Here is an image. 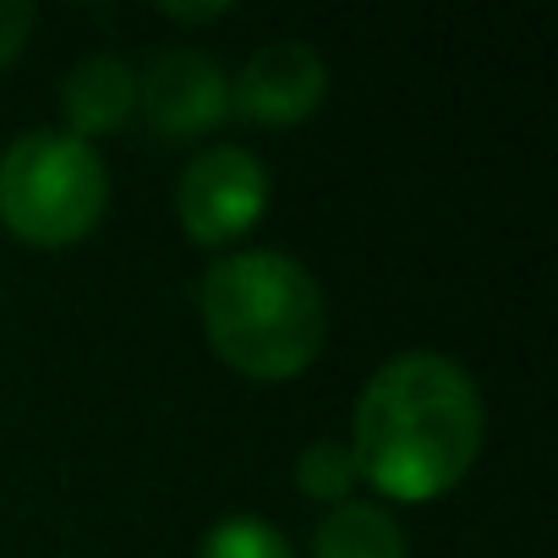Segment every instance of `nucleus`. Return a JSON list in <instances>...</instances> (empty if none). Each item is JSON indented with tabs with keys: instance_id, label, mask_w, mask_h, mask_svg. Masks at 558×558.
<instances>
[{
	"instance_id": "1",
	"label": "nucleus",
	"mask_w": 558,
	"mask_h": 558,
	"mask_svg": "<svg viewBox=\"0 0 558 558\" xmlns=\"http://www.w3.org/2000/svg\"><path fill=\"white\" fill-rule=\"evenodd\" d=\"M482 454V395L476 378L444 351H405L384 362L351 427L356 476L395 504H427L465 482Z\"/></svg>"
},
{
	"instance_id": "2",
	"label": "nucleus",
	"mask_w": 558,
	"mask_h": 558,
	"mask_svg": "<svg viewBox=\"0 0 558 558\" xmlns=\"http://www.w3.org/2000/svg\"><path fill=\"white\" fill-rule=\"evenodd\" d=\"M197 318L225 367L257 384L307 373L329 340V307L318 279L274 246L230 252L197 279Z\"/></svg>"
},
{
	"instance_id": "3",
	"label": "nucleus",
	"mask_w": 558,
	"mask_h": 558,
	"mask_svg": "<svg viewBox=\"0 0 558 558\" xmlns=\"http://www.w3.org/2000/svg\"><path fill=\"white\" fill-rule=\"evenodd\" d=\"M110 203V175L94 143L61 132V126H34L12 137L0 154V225L28 246H72L83 241Z\"/></svg>"
},
{
	"instance_id": "4",
	"label": "nucleus",
	"mask_w": 558,
	"mask_h": 558,
	"mask_svg": "<svg viewBox=\"0 0 558 558\" xmlns=\"http://www.w3.org/2000/svg\"><path fill=\"white\" fill-rule=\"evenodd\" d=\"M268 208V170L241 143L203 148L175 181V219L197 246L241 241Z\"/></svg>"
},
{
	"instance_id": "5",
	"label": "nucleus",
	"mask_w": 558,
	"mask_h": 558,
	"mask_svg": "<svg viewBox=\"0 0 558 558\" xmlns=\"http://www.w3.org/2000/svg\"><path fill=\"white\" fill-rule=\"evenodd\" d=\"M137 110L159 143H192L230 121V77L203 50H165L137 77Z\"/></svg>"
},
{
	"instance_id": "6",
	"label": "nucleus",
	"mask_w": 558,
	"mask_h": 558,
	"mask_svg": "<svg viewBox=\"0 0 558 558\" xmlns=\"http://www.w3.org/2000/svg\"><path fill=\"white\" fill-rule=\"evenodd\" d=\"M329 94V66L302 39H274L246 56V66L230 77V116L257 126H296L307 121Z\"/></svg>"
},
{
	"instance_id": "7",
	"label": "nucleus",
	"mask_w": 558,
	"mask_h": 558,
	"mask_svg": "<svg viewBox=\"0 0 558 558\" xmlns=\"http://www.w3.org/2000/svg\"><path fill=\"white\" fill-rule=\"evenodd\" d=\"M132 110H137V72L121 56H88L61 83V116H66L61 132H72L83 143L116 132Z\"/></svg>"
},
{
	"instance_id": "8",
	"label": "nucleus",
	"mask_w": 558,
	"mask_h": 558,
	"mask_svg": "<svg viewBox=\"0 0 558 558\" xmlns=\"http://www.w3.org/2000/svg\"><path fill=\"white\" fill-rule=\"evenodd\" d=\"M313 558H411L405 531L378 504H335L313 536Z\"/></svg>"
},
{
	"instance_id": "9",
	"label": "nucleus",
	"mask_w": 558,
	"mask_h": 558,
	"mask_svg": "<svg viewBox=\"0 0 558 558\" xmlns=\"http://www.w3.org/2000/svg\"><path fill=\"white\" fill-rule=\"evenodd\" d=\"M197 558H296V547L263 514H225L197 542Z\"/></svg>"
},
{
	"instance_id": "10",
	"label": "nucleus",
	"mask_w": 558,
	"mask_h": 558,
	"mask_svg": "<svg viewBox=\"0 0 558 558\" xmlns=\"http://www.w3.org/2000/svg\"><path fill=\"white\" fill-rule=\"evenodd\" d=\"M356 460H351V444L340 438H318L296 454V487L307 498H324V504H345V493L356 487Z\"/></svg>"
},
{
	"instance_id": "11",
	"label": "nucleus",
	"mask_w": 558,
	"mask_h": 558,
	"mask_svg": "<svg viewBox=\"0 0 558 558\" xmlns=\"http://www.w3.org/2000/svg\"><path fill=\"white\" fill-rule=\"evenodd\" d=\"M34 34V7H17V0H0V66H12L23 56Z\"/></svg>"
},
{
	"instance_id": "12",
	"label": "nucleus",
	"mask_w": 558,
	"mask_h": 558,
	"mask_svg": "<svg viewBox=\"0 0 558 558\" xmlns=\"http://www.w3.org/2000/svg\"><path fill=\"white\" fill-rule=\"evenodd\" d=\"M170 23H214V17H225L230 7H159Z\"/></svg>"
}]
</instances>
